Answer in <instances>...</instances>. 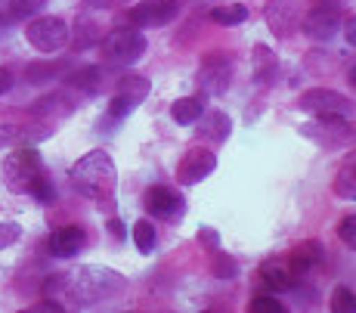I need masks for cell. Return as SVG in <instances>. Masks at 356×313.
Returning <instances> with one entry per match:
<instances>
[{
	"label": "cell",
	"mask_w": 356,
	"mask_h": 313,
	"mask_svg": "<svg viewBox=\"0 0 356 313\" xmlns=\"http://www.w3.org/2000/svg\"><path fill=\"white\" fill-rule=\"evenodd\" d=\"M341 31V16H338V6H316L304 16V35L316 44H325V40L338 38Z\"/></svg>",
	"instance_id": "obj_12"
},
{
	"label": "cell",
	"mask_w": 356,
	"mask_h": 313,
	"mask_svg": "<svg viewBox=\"0 0 356 313\" xmlns=\"http://www.w3.org/2000/svg\"><path fill=\"white\" fill-rule=\"evenodd\" d=\"M102 81H106V74H102L99 65H84V69H78L74 74H68V87H74L81 93H97L102 87Z\"/></svg>",
	"instance_id": "obj_23"
},
{
	"label": "cell",
	"mask_w": 356,
	"mask_h": 313,
	"mask_svg": "<svg viewBox=\"0 0 356 313\" xmlns=\"http://www.w3.org/2000/svg\"><path fill=\"white\" fill-rule=\"evenodd\" d=\"M34 313H38V310H63V304H59V301H38V304H34V307H31Z\"/></svg>",
	"instance_id": "obj_38"
},
{
	"label": "cell",
	"mask_w": 356,
	"mask_h": 313,
	"mask_svg": "<svg viewBox=\"0 0 356 313\" xmlns=\"http://www.w3.org/2000/svg\"><path fill=\"white\" fill-rule=\"evenodd\" d=\"M102 59L108 65H136L149 50V40L140 29H115L99 44Z\"/></svg>",
	"instance_id": "obj_4"
},
{
	"label": "cell",
	"mask_w": 356,
	"mask_h": 313,
	"mask_svg": "<svg viewBox=\"0 0 356 313\" xmlns=\"http://www.w3.org/2000/svg\"><path fill=\"white\" fill-rule=\"evenodd\" d=\"M211 273H214L217 279H232V276H238L236 257L223 255V251H214V261H211Z\"/></svg>",
	"instance_id": "obj_28"
},
{
	"label": "cell",
	"mask_w": 356,
	"mask_h": 313,
	"mask_svg": "<svg viewBox=\"0 0 356 313\" xmlns=\"http://www.w3.org/2000/svg\"><path fill=\"white\" fill-rule=\"evenodd\" d=\"M232 134V121L227 112H220V109H208V112L198 115L195 121V137L202 143H211V146H220V143H227Z\"/></svg>",
	"instance_id": "obj_13"
},
{
	"label": "cell",
	"mask_w": 356,
	"mask_h": 313,
	"mask_svg": "<svg viewBox=\"0 0 356 313\" xmlns=\"http://www.w3.org/2000/svg\"><path fill=\"white\" fill-rule=\"evenodd\" d=\"M319 3H323V6H341L344 0H319Z\"/></svg>",
	"instance_id": "obj_40"
},
{
	"label": "cell",
	"mask_w": 356,
	"mask_h": 313,
	"mask_svg": "<svg viewBox=\"0 0 356 313\" xmlns=\"http://www.w3.org/2000/svg\"><path fill=\"white\" fill-rule=\"evenodd\" d=\"M217 168V155L211 152V149H189L186 155L180 159V165H177V183L180 186H195V183L208 180L211 174H214Z\"/></svg>",
	"instance_id": "obj_10"
},
{
	"label": "cell",
	"mask_w": 356,
	"mask_h": 313,
	"mask_svg": "<svg viewBox=\"0 0 356 313\" xmlns=\"http://www.w3.org/2000/svg\"><path fill=\"white\" fill-rule=\"evenodd\" d=\"M149 90H152V84H149L146 74H121L118 87L108 99V118H127L134 109H140L149 99Z\"/></svg>",
	"instance_id": "obj_6"
},
{
	"label": "cell",
	"mask_w": 356,
	"mask_h": 313,
	"mask_svg": "<svg viewBox=\"0 0 356 313\" xmlns=\"http://www.w3.org/2000/svg\"><path fill=\"white\" fill-rule=\"evenodd\" d=\"M248 310L251 313H285V304L276 301L273 295H257L254 301L248 304Z\"/></svg>",
	"instance_id": "obj_30"
},
{
	"label": "cell",
	"mask_w": 356,
	"mask_h": 313,
	"mask_svg": "<svg viewBox=\"0 0 356 313\" xmlns=\"http://www.w3.org/2000/svg\"><path fill=\"white\" fill-rule=\"evenodd\" d=\"M323 261V245H319L316 239H307V242H300L298 248L289 255V267L294 270V273H310L316 264Z\"/></svg>",
	"instance_id": "obj_18"
},
{
	"label": "cell",
	"mask_w": 356,
	"mask_h": 313,
	"mask_svg": "<svg viewBox=\"0 0 356 313\" xmlns=\"http://www.w3.org/2000/svg\"><path fill=\"white\" fill-rule=\"evenodd\" d=\"M68 38H72V31H68V22L63 16H34L25 25V40L40 53L65 50Z\"/></svg>",
	"instance_id": "obj_5"
},
{
	"label": "cell",
	"mask_w": 356,
	"mask_h": 313,
	"mask_svg": "<svg viewBox=\"0 0 356 313\" xmlns=\"http://www.w3.org/2000/svg\"><path fill=\"white\" fill-rule=\"evenodd\" d=\"M332 193L347 202L356 199V149H350V152L338 161V171H334V180H332Z\"/></svg>",
	"instance_id": "obj_16"
},
{
	"label": "cell",
	"mask_w": 356,
	"mask_h": 313,
	"mask_svg": "<svg viewBox=\"0 0 356 313\" xmlns=\"http://www.w3.org/2000/svg\"><path fill=\"white\" fill-rule=\"evenodd\" d=\"M198 242L208 245V251H217V248H220V236H217L214 230H208V227L198 230Z\"/></svg>",
	"instance_id": "obj_34"
},
{
	"label": "cell",
	"mask_w": 356,
	"mask_h": 313,
	"mask_svg": "<svg viewBox=\"0 0 356 313\" xmlns=\"http://www.w3.org/2000/svg\"><path fill=\"white\" fill-rule=\"evenodd\" d=\"M19 236H22V227L13 220H0V251L10 248V245L19 242Z\"/></svg>",
	"instance_id": "obj_31"
},
{
	"label": "cell",
	"mask_w": 356,
	"mask_h": 313,
	"mask_svg": "<svg viewBox=\"0 0 356 313\" xmlns=\"http://www.w3.org/2000/svg\"><path fill=\"white\" fill-rule=\"evenodd\" d=\"M341 31H344L347 44H350V47H356V13H353L350 19H347V22H341Z\"/></svg>",
	"instance_id": "obj_35"
},
{
	"label": "cell",
	"mask_w": 356,
	"mask_h": 313,
	"mask_svg": "<svg viewBox=\"0 0 356 313\" xmlns=\"http://www.w3.org/2000/svg\"><path fill=\"white\" fill-rule=\"evenodd\" d=\"M127 289V279L99 264H84V267L72 270V273H59L47 282V298H72L74 307H93L108 298H118Z\"/></svg>",
	"instance_id": "obj_1"
},
{
	"label": "cell",
	"mask_w": 356,
	"mask_h": 313,
	"mask_svg": "<svg viewBox=\"0 0 356 313\" xmlns=\"http://www.w3.org/2000/svg\"><path fill=\"white\" fill-rule=\"evenodd\" d=\"M195 3H202V0H195Z\"/></svg>",
	"instance_id": "obj_41"
},
{
	"label": "cell",
	"mask_w": 356,
	"mask_h": 313,
	"mask_svg": "<svg viewBox=\"0 0 356 313\" xmlns=\"http://www.w3.org/2000/svg\"><path fill=\"white\" fill-rule=\"evenodd\" d=\"M3 183L19 195H31L40 205H53L56 202V186L50 177L44 174V161H40L38 149L19 146L6 155L3 161Z\"/></svg>",
	"instance_id": "obj_2"
},
{
	"label": "cell",
	"mask_w": 356,
	"mask_h": 313,
	"mask_svg": "<svg viewBox=\"0 0 356 313\" xmlns=\"http://www.w3.org/2000/svg\"><path fill=\"white\" fill-rule=\"evenodd\" d=\"M229 84H232V63H229V56H223V53H211V56H204L202 69H198V87H202L204 93L220 97V93H227Z\"/></svg>",
	"instance_id": "obj_11"
},
{
	"label": "cell",
	"mask_w": 356,
	"mask_h": 313,
	"mask_svg": "<svg viewBox=\"0 0 356 313\" xmlns=\"http://www.w3.org/2000/svg\"><path fill=\"white\" fill-rule=\"evenodd\" d=\"M13 87V72L10 69H0V93H6Z\"/></svg>",
	"instance_id": "obj_37"
},
{
	"label": "cell",
	"mask_w": 356,
	"mask_h": 313,
	"mask_svg": "<svg viewBox=\"0 0 356 313\" xmlns=\"http://www.w3.org/2000/svg\"><path fill=\"white\" fill-rule=\"evenodd\" d=\"M300 109L313 115H353V103L338 90H328V87H313V90L300 93Z\"/></svg>",
	"instance_id": "obj_9"
},
{
	"label": "cell",
	"mask_w": 356,
	"mask_h": 313,
	"mask_svg": "<svg viewBox=\"0 0 356 313\" xmlns=\"http://www.w3.org/2000/svg\"><path fill=\"white\" fill-rule=\"evenodd\" d=\"M202 112H204V99L202 97H180V99H174V106H170V118H174L177 125H183V127L195 125Z\"/></svg>",
	"instance_id": "obj_20"
},
{
	"label": "cell",
	"mask_w": 356,
	"mask_h": 313,
	"mask_svg": "<svg viewBox=\"0 0 356 313\" xmlns=\"http://www.w3.org/2000/svg\"><path fill=\"white\" fill-rule=\"evenodd\" d=\"M310 137H316L319 143H332V140H341L350 134V127H347L344 115H319V121L310 127Z\"/></svg>",
	"instance_id": "obj_19"
},
{
	"label": "cell",
	"mask_w": 356,
	"mask_h": 313,
	"mask_svg": "<svg viewBox=\"0 0 356 313\" xmlns=\"http://www.w3.org/2000/svg\"><path fill=\"white\" fill-rule=\"evenodd\" d=\"M68 65L72 63H65V59H59V63H34V65H29V81H34V84L50 81V78H56V74H65Z\"/></svg>",
	"instance_id": "obj_27"
},
{
	"label": "cell",
	"mask_w": 356,
	"mask_h": 313,
	"mask_svg": "<svg viewBox=\"0 0 356 313\" xmlns=\"http://www.w3.org/2000/svg\"><path fill=\"white\" fill-rule=\"evenodd\" d=\"M251 69H254V81H273V74L279 72V59L270 47L257 44L251 53Z\"/></svg>",
	"instance_id": "obj_21"
},
{
	"label": "cell",
	"mask_w": 356,
	"mask_h": 313,
	"mask_svg": "<svg viewBox=\"0 0 356 313\" xmlns=\"http://www.w3.org/2000/svg\"><path fill=\"white\" fill-rule=\"evenodd\" d=\"M47 248H50L53 257H78L81 251L87 248V233L81 227H74V223H68V227H59L50 233V239H47Z\"/></svg>",
	"instance_id": "obj_14"
},
{
	"label": "cell",
	"mask_w": 356,
	"mask_h": 313,
	"mask_svg": "<svg viewBox=\"0 0 356 313\" xmlns=\"http://www.w3.org/2000/svg\"><path fill=\"white\" fill-rule=\"evenodd\" d=\"M29 131H22V127H0V149H6V146H13L19 137H25Z\"/></svg>",
	"instance_id": "obj_33"
},
{
	"label": "cell",
	"mask_w": 356,
	"mask_h": 313,
	"mask_svg": "<svg viewBox=\"0 0 356 313\" xmlns=\"http://www.w3.org/2000/svg\"><path fill=\"white\" fill-rule=\"evenodd\" d=\"M248 19V6L245 3H223L211 10V22L217 25H242Z\"/></svg>",
	"instance_id": "obj_25"
},
{
	"label": "cell",
	"mask_w": 356,
	"mask_h": 313,
	"mask_svg": "<svg viewBox=\"0 0 356 313\" xmlns=\"http://www.w3.org/2000/svg\"><path fill=\"white\" fill-rule=\"evenodd\" d=\"M72 186L78 189L81 195L106 205L108 199L115 195V183H118V171H115V161L106 149H90L87 155H81L78 161L72 165Z\"/></svg>",
	"instance_id": "obj_3"
},
{
	"label": "cell",
	"mask_w": 356,
	"mask_h": 313,
	"mask_svg": "<svg viewBox=\"0 0 356 313\" xmlns=\"http://www.w3.org/2000/svg\"><path fill=\"white\" fill-rule=\"evenodd\" d=\"M260 276H264V282L270 285L273 291H291L294 285L300 282V273H294L289 267V261H270L260 267Z\"/></svg>",
	"instance_id": "obj_17"
},
{
	"label": "cell",
	"mask_w": 356,
	"mask_h": 313,
	"mask_svg": "<svg viewBox=\"0 0 356 313\" xmlns=\"http://www.w3.org/2000/svg\"><path fill=\"white\" fill-rule=\"evenodd\" d=\"M347 81H350V87H353V90H356V65H353V69H350V72H347Z\"/></svg>",
	"instance_id": "obj_39"
},
{
	"label": "cell",
	"mask_w": 356,
	"mask_h": 313,
	"mask_svg": "<svg viewBox=\"0 0 356 313\" xmlns=\"http://www.w3.org/2000/svg\"><path fill=\"white\" fill-rule=\"evenodd\" d=\"M338 239L344 242L347 248H353V251H356V214L344 217V220L338 223Z\"/></svg>",
	"instance_id": "obj_32"
},
{
	"label": "cell",
	"mask_w": 356,
	"mask_h": 313,
	"mask_svg": "<svg viewBox=\"0 0 356 313\" xmlns=\"http://www.w3.org/2000/svg\"><path fill=\"white\" fill-rule=\"evenodd\" d=\"M328 307H332V310H341V313H344V310H353V307H356V295H353L350 289H347V285H338V289L332 291V301H328Z\"/></svg>",
	"instance_id": "obj_29"
},
{
	"label": "cell",
	"mask_w": 356,
	"mask_h": 313,
	"mask_svg": "<svg viewBox=\"0 0 356 313\" xmlns=\"http://www.w3.org/2000/svg\"><path fill=\"white\" fill-rule=\"evenodd\" d=\"M74 106H78V99H68L65 93H50V97H44L38 106H34V112L38 115H53V118H63V115H72Z\"/></svg>",
	"instance_id": "obj_24"
},
{
	"label": "cell",
	"mask_w": 356,
	"mask_h": 313,
	"mask_svg": "<svg viewBox=\"0 0 356 313\" xmlns=\"http://www.w3.org/2000/svg\"><path fill=\"white\" fill-rule=\"evenodd\" d=\"M177 13H180V0H143L130 6L127 19L136 29H164L177 19Z\"/></svg>",
	"instance_id": "obj_8"
},
{
	"label": "cell",
	"mask_w": 356,
	"mask_h": 313,
	"mask_svg": "<svg viewBox=\"0 0 356 313\" xmlns=\"http://www.w3.org/2000/svg\"><path fill=\"white\" fill-rule=\"evenodd\" d=\"M143 208H146V214L155 217V220L177 223L183 214H186V199H183L174 186L155 183V186H149L146 195H143Z\"/></svg>",
	"instance_id": "obj_7"
},
{
	"label": "cell",
	"mask_w": 356,
	"mask_h": 313,
	"mask_svg": "<svg viewBox=\"0 0 356 313\" xmlns=\"http://www.w3.org/2000/svg\"><path fill=\"white\" fill-rule=\"evenodd\" d=\"M300 13H298V0H270L266 6V25L276 38H289L298 25Z\"/></svg>",
	"instance_id": "obj_15"
},
{
	"label": "cell",
	"mask_w": 356,
	"mask_h": 313,
	"mask_svg": "<svg viewBox=\"0 0 356 313\" xmlns=\"http://www.w3.org/2000/svg\"><path fill=\"white\" fill-rule=\"evenodd\" d=\"M47 3H50V0H6L0 19H6V22H16V19H34V16L44 13Z\"/></svg>",
	"instance_id": "obj_22"
},
{
	"label": "cell",
	"mask_w": 356,
	"mask_h": 313,
	"mask_svg": "<svg viewBox=\"0 0 356 313\" xmlns=\"http://www.w3.org/2000/svg\"><path fill=\"white\" fill-rule=\"evenodd\" d=\"M106 230H108V236H115V239H118V242L124 239V223H121L118 217H112V220L106 223Z\"/></svg>",
	"instance_id": "obj_36"
},
{
	"label": "cell",
	"mask_w": 356,
	"mask_h": 313,
	"mask_svg": "<svg viewBox=\"0 0 356 313\" xmlns=\"http://www.w3.org/2000/svg\"><path fill=\"white\" fill-rule=\"evenodd\" d=\"M155 242H159V233H155V223L152 220H136L134 223V245L140 255H152Z\"/></svg>",
	"instance_id": "obj_26"
}]
</instances>
